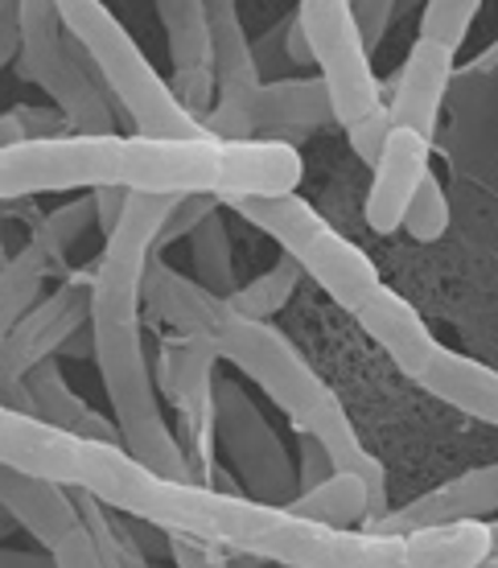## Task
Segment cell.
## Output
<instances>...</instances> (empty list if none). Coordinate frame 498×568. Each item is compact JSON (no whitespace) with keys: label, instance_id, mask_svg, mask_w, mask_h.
I'll return each instance as SVG.
<instances>
[{"label":"cell","instance_id":"obj_51","mask_svg":"<svg viewBox=\"0 0 498 568\" xmlns=\"http://www.w3.org/2000/svg\"><path fill=\"white\" fill-rule=\"evenodd\" d=\"M301 4H305V0H301Z\"/></svg>","mask_w":498,"mask_h":568},{"label":"cell","instance_id":"obj_16","mask_svg":"<svg viewBox=\"0 0 498 568\" xmlns=\"http://www.w3.org/2000/svg\"><path fill=\"white\" fill-rule=\"evenodd\" d=\"M301 182H305V161L297 144L276 136H243V141H223V170L214 199L223 206H235L243 199H281L297 194Z\"/></svg>","mask_w":498,"mask_h":568},{"label":"cell","instance_id":"obj_21","mask_svg":"<svg viewBox=\"0 0 498 568\" xmlns=\"http://www.w3.org/2000/svg\"><path fill=\"white\" fill-rule=\"evenodd\" d=\"M252 120H256V136H276V141L338 124L322 74H293V79H272V83L264 79L252 103Z\"/></svg>","mask_w":498,"mask_h":568},{"label":"cell","instance_id":"obj_41","mask_svg":"<svg viewBox=\"0 0 498 568\" xmlns=\"http://www.w3.org/2000/svg\"><path fill=\"white\" fill-rule=\"evenodd\" d=\"M170 552H173V560H177V568H227L223 548H214V544L177 540V536H173Z\"/></svg>","mask_w":498,"mask_h":568},{"label":"cell","instance_id":"obj_49","mask_svg":"<svg viewBox=\"0 0 498 568\" xmlns=\"http://www.w3.org/2000/svg\"><path fill=\"white\" fill-rule=\"evenodd\" d=\"M490 556H498V524H490Z\"/></svg>","mask_w":498,"mask_h":568},{"label":"cell","instance_id":"obj_32","mask_svg":"<svg viewBox=\"0 0 498 568\" xmlns=\"http://www.w3.org/2000/svg\"><path fill=\"white\" fill-rule=\"evenodd\" d=\"M91 223H95V199H91V190H87L83 199H74L71 206H62V211L50 214L42 227H38L33 243L58 264L62 252H71V243L83 240V231L91 227Z\"/></svg>","mask_w":498,"mask_h":568},{"label":"cell","instance_id":"obj_2","mask_svg":"<svg viewBox=\"0 0 498 568\" xmlns=\"http://www.w3.org/2000/svg\"><path fill=\"white\" fill-rule=\"evenodd\" d=\"M62 26L74 42L83 45L95 62L103 87L115 95L132 120V132L144 136H199L206 132L199 115H190L173 87L153 71L144 50L129 38V29L115 21V13L103 0H54Z\"/></svg>","mask_w":498,"mask_h":568},{"label":"cell","instance_id":"obj_46","mask_svg":"<svg viewBox=\"0 0 498 568\" xmlns=\"http://www.w3.org/2000/svg\"><path fill=\"white\" fill-rule=\"evenodd\" d=\"M0 568H58L54 552H26V548H0Z\"/></svg>","mask_w":498,"mask_h":568},{"label":"cell","instance_id":"obj_43","mask_svg":"<svg viewBox=\"0 0 498 568\" xmlns=\"http://www.w3.org/2000/svg\"><path fill=\"white\" fill-rule=\"evenodd\" d=\"M285 26L288 17L281 21V26L272 29L268 38H260V42H252V54H256V67L260 74L272 71V67H288V50H285Z\"/></svg>","mask_w":498,"mask_h":568},{"label":"cell","instance_id":"obj_17","mask_svg":"<svg viewBox=\"0 0 498 568\" xmlns=\"http://www.w3.org/2000/svg\"><path fill=\"white\" fill-rule=\"evenodd\" d=\"M370 190H367V227L375 235H392L404 227L408 202L433 173V141L413 129H392L384 141V153L370 165Z\"/></svg>","mask_w":498,"mask_h":568},{"label":"cell","instance_id":"obj_18","mask_svg":"<svg viewBox=\"0 0 498 568\" xmlns=\"http://www.w3.org/2000/svg\"><path fill=\"white\" fill-rule=\"evenodd\" d=\"M454 58L457 50H449V45L416 38L399 74L392 79L387 112H392L396 129H413L420 136H428V141L437 136L445 95H449V83H454Z\"/></svg>","mask_w":498,"mask_h":568},{"label":"cell","instance_id":"obj_14","mask_svg":"<svg viewBox=\"0 0 498 568\" xmlns=\"http://www.w3.org/2000/svg\"><path fill=\"white\" fill-rule=\"evenodd\" d=\"M87 440L71 428H58L38 413L0 404V466L58 483L67 490H83Z\"/></svg>","mask_w":498,"mask_h":568},{"label":"cell","instance_id":"obj_6","mask_svg":"<svg viewBox=\"0 0 498 568\" xmlns=\"http://www.w3.org/2000/svg\"><path fill=\"white\" fill-rule=\"evenodd\" d=\"M309 54L334 103V120L342 129L384 108V83L370 67V50L363 42L355 4L350 0H305L297 9Z\"/></svg>","mask_w":498,"mask_h":568},{"label":"cell","instance_id":"obj_35","mask_svg":"<svg viewBox=\"0 0 498 568\" xmlns=\"http://www.w3.org/2000/svg\"><path fill=\"white\" fill-rule=\"evenodd\" d=\"M392 129H396V124H392L387 103L379 108V112L363 115L358 124H350V129H346V136H350V149H355L358 161L375 165V161H379V153H384V141H387V132H392Z\"/></svg>","mask_w":498,"mask_h":568},{"label":"cell","instance_id":"obj_25","mask_svg":"<svg viewBox=\"0 0 498 568\" xmlns=\"http://www.w3.org/2000/svg\"><path fill=\"white\" fill-rule=\"evenodd\" d=\"M297 428L305 433H314L322 445H326L329 462L334 469H346V474H358V478H367L370 490H375V503H379V515H387V474H384V462L370 454L367 445L358 440L355 425H350V416L342 408V399L329 392L322 404H317L314 413L305 416Z\"/></svg>","mask_w":498,"mask_h":568},{"label":"cell","instance_id":"obj_45","mask_svg":"<svg viewBox=\"0 0 498 568\" xmlns=\"http://www.w3.org/2000/svg\"><path fill=\"white\" fill-rule=\"evenodd\" d=\"M83 440H103V445H124V433H120V425L115 420H108V416L100 413H87V420L79 428H74Z\"/></svg>","mask_w":498,"mask_h":568},{"label":"cell","instance_id":"obj_12","mask_svg":"<svg viewBox=\"0 0 498 568\" xmlns=\"http://www.w3.org/2000/svg\"><path fill=\"white\" fill-rule=\"evenodd\" d=\"M223 170V136H124V185L144 194H214Z\"/></svg>","mask_w":498,"mask_h":568},{"label":"cell","instance_id":"obj_42","mask_svg":"<svg viewBox=\"0 0 498 568\" xmlns=\"http://www.w3.org/2000/svg\"><path fill=\"white\" fill-rule=\"evenodd\" d=\"M129 185H100V190H91V199H95V223L103 231H112L120 223V214L129 206Z\"/></svg>","mask_w":498,"mask_h":568},{"label":"cell","instance_id":"obj_1","mask_svg":"<svg viewBox=\"0 0 498 568\" xmlns=\"http://www.w3.org/2000/svg\"><path fill=\"white\" fill-rule=\"evenodd\" d=\"M83 490L100 498L108 511L141 519L165 536L214 544L281 568H478L490 556L486 519L420 527L399 536L370 527H329L252 495L161 478L124 445L103 440H87Z\"/></svg>","mask_w":498,"mask_h":568},{"label":"cell","instance_id":"obj_19","mask_svg":"<svg viewBox=\"0 0 498 568\" xmlns=\"http://www.w3.org/2000/svg\"><path fill=\"white\" fill-rule=\"evenodd\" d=\"M498 511V462L478 469H466L461 478H449L437 490L404 503L399 511H387L379 519H370V531H420V527H441V524H461V519H486Z\"/></svg>","mask_w":498,"mask_h":568},{"label":"cell","instance_id":"obj_38","mask_svg":"<svg viewBox=\"0 0 498 568\" xmlns=\"http://www.w3.org/2000/svg\"><path fill=\"white\" fill-rule=\"evenodd\" d=\"M297 440H301V469H297V483L301 490H309V486L326 483L329 474H334V462H329L326 445L314 437V433H305L297 428Z\"/></svg>","mask_w":498,"mask_h":568},{"label":"cell","instance_id":"obj_48","mask_svg":"<svg viewBox=\"0 0 498 568\" xmlns=\"http://www.w3.org/2000/svg\"><path fill=\"white\" fill-rule=\"evenodd\" d=\"M474 71H498V42H490L482 50V58H478V67Z\"/></svg>","mask_w":498,"mask_h":568},{"label":"cell","instance_id":"obj_34","mask_svg":"<svg viewBox=\"0 0 498 568\" xmlns=\"http://www.w3.org/2000/svg\"><path fill=\"white\" fill-rule=\"evenodd\" d=\"M218 206H223V202L214 199V194H182L177 206H173V214H170V223H165V231H161L157 252L161 247H170L173 240H190V231L199 227L206 214L218 211Z\"/></svg>","mask_w":498,"mask_h":568},{"label":"cell","instance_id":"obj_23","mask_svg":"<svg viewBox=\"0 0 498 568\" xmlns=\"http://www.w3.org/2000/svg\"><path fill=\"white\" fill-rule=\"evenodd\" d=\"M0 511L13 515L17 527H26L42 548H54L62 536H71L79 519L74 490L33 474H21L13 466H0Z\"/></svg>","mask_w":498,"mask_h":568},{"label":"cell","instance_id":"obj_27","mask_svg":"<svg viewBox=\"0 0 498 568\" xmlns=\"http://www.w3.org/2000/svg\"><path fill=\"white\" fill-rule=\"evenodd\" d=\"M54 268V260L45 256L38 243L29 240L26 252H17L4 268H0V342L17 329V322L38 305L45 272Z\"/></svg>","mask_w":498,"mask_h":568},{"label":"cell","instance_id":"obj_29","mask_svg":"<svg viewBox=\"0 0 498 568\" xmlns=\"http://www.w3.org/2000/svg\"><path fill=\"white\" fill-rule=\"evenodd\" d=\"M297 284L301 264L293 256H281L264 276H256L252 284H240L227 297V310L235 317H247V322H272L288 305V297L297 293Z\"/></svg>","mask_w":498,"mask_h":568},{"label":"cell","instance_id":"obj_11","mask_svg":"<svg viewBox=\"0 0 498 568\" xmlns=\"http://www.w3.org/2000/svg\"><path fill=\"white\" fill-rule=\"evenodd\" d=\"M206 17H211L214 45V108L206 115V132L223 136V141L256 136L252 103H256L264 74H260L252 42L243 33L240 4L235 0H206Z\"/></svg>","mask_w":498,"mask_h":568},{"label":"cell","instance_id":"obj_47","mask_svg":"<svg viewBox=\"0 0 498 568\" xmlns=\"http://www.w3.org/2000/svg\"><path fill=\"white\" fill-rule=\"evenodd\" d=\"M26 141V129H21V120L13 112L0 115V149H9V144H21Z\"/></svg>","mask_w":498,"mask_h":568},{"label":"cell","instance_id":"obj_5","mask_svg":"<svg viewBox=\"0 0 498 568\" xmlns=\"http://www.w3.org/2000/svg\"><path fill=\"white\" fill-rule=\"evenodd\" d=\"M124 185V136L62 132L0 149V202Z\"/></svg>","mask_w":498,"mask_h":568},{"label":"cell","instance_id":"obj_40","mask_svg":"<svg viewBox=\"0 0 498 568\" xmlns=\"http://www.w3.org/2000/svg\"><path fill=\"white\" fill-rule=\"evenodd\" d=\"M21 54V0H0V71Z\"/></svg>","mask_w":498,"mask_h":568},{"label":"cell","instance_id":"obj_39","mask_svg":"<svg viewBox=\"0 0 498 568\" xmlns=\"http://www.w3.org/2000/svg\"><path fill=\"white\" fill-rule=\"evenodd\" d=\"M13 115L21 120V129H26V141H38V136H62V129H71V120L58 112V108H13Z\"/></svg>","mask_w":498,"mask_h":568},{"label":"cell","instance_id":"obj_31","mask_svg":"<svg viewBox=\"0 0 498 568\" xmlns=\"http://www.w3.org/2000/svg\"><path fill=\"white\" fill-rule=\"evenodd\" d=\"M482 9V0H425V13H420V38L428 42H441L449 50H461L470 38L474 17Z\"/></svg>","mask_w":498,"mask_h":568},{"label":"cell","instance_id":"obj_30","mask_svg":"<svg viewBox=\"0 0 498 568\" xmlns=\"http://www.w3.org/2000/svg\"><path fill=\"white\" fill-rule=\"evenodd\" d=\"M26 396H29V413H38L42 420H50V425H58V428H71V433L83 425L87 413H91L83 399L62 384V371H58L54 358H45V363H38V367L29 371Z\"/></svg>","mask_w":498,"mask_h":568},{"label":"cell","instance_id":"obj_10","mask_svg":"<svg viewBox=\"0 0 498 568\" xmlns=\"http://www.w3.org/2000/svg\"><path fill=\"white\" fill-rule=\"evenodd\" d=\"M218 351L214 342L194 338V334H177V338L161 342V387L170 392L177 420H182V449L190 457L194 483H202V474H211V445L218 437L214 428V384H218Z\"/></svg>","mask_w":498,"mask_h":568},{"label":"cell","instance_id":"obj_20","mask_svg":"<svg viewBox=\"0 0 498 568\" xmlns=\"http://www.w3.org/2000/svg\"><path fill=\"white\" fill-rule=\"evenodd\" d=\"M144 310L177 334H194L206 342L227 326L231 317L227 301L214 297L211 288H202L199 281L182 276L177 268H170L161 256L149 260V272H144Z\"/></svg>","mask_w":498,"mask_h":568},{"label":"cell","instance_id":"obj_7","mask_svg":"<svg viewBox=\"0 0 498 568\" xmlns=\"http://www.w3.org/2000/svg\"><path fill=\"white\" fill-rule=\"evenodd\" d=\"M211 342L227 363H235V371H243L252 384L268 392V399L293 420V428L329 396V387L309 367V358L301 355L272 322H247V317L231 313L227 326L218 329Z\"/></svg>","mask_w":498,"mask_h":568},{"label":"cell","instance_id":"obj_26","mask_svg":"<svg viewBox=\"0 0 498 568\" xmlns=\"http://www.w3.org/2000/svg\"><path fill=\"white\" fill-rule=\"evenodd\" d=\"M293 515H305L314 524L329 527H367L370 519H379V503H375V490H370L367 478L358 474H346V469H334L326 483L301 490L293 503H288Z\"/></svg>","mask_w":498,"mask_h":568},{"label":"cell","instance_id":"obj_36","mask_svg":"<svg viewBox=\"0 0 498 568\" xmlns=\"http://www.w3.org/2000/svg\"><path fill=\"white\" fill-rule=\"evenodd\" d=\"M50 552H54L58 568H108L100 556V544H95V536H91L83 524L74 527L71 536H62Z\"/></svg>","mask_w":498,"mask_h":568},{"label":"cell","instance_id":"obj_13","mask_svg":"<svg viewBox=\"0 0 498 568\" xmlns=\"http://www.w3.org/2000/svg\"><path fill=\"white\" fill-rule=\"evenodd\" d=\"M281 247H285V256L297 260L305 276H314L326 288L329 297H334V305H342V310L355 313L358 305H367L384 288L375 260L358 243L346 240L342 231L329 227L317 206H309L281 235Z\"/></svg>","mask_w":498,"mask_h":568},{"label":"cell","instance_id":"obj_37","mask_svg":"<svg viewBox=\"0 0 498 568\" xmlns=\"http://www.w3.org/2000/svg\"><path fill=\"white\" fill-rule=\"evenodd\" d=\"M350 4H355L363 42H367V50L375 54V45L387 38V26H392V17H396L399 0H350Z\"/></svg>","mask_w":498,"mask_h":568},{"label":"cell","instance_id":"obj_33","mask_svg":"<svg viewBox=\"0 0 498 568\" xmlns=\"http://www.w3.org/2000/svg\"><path fill=\"white\" fill-rule=\"evenodd\" d=\"M404 231L413 235L416 243H437L449 231V199H445L441 182L428 173L416 199L408 202V214H404Z\"/></svg>","mask_w":498,"mask_h":568},{"label":"cell","instance_id":"obj_9","mask_svg":"<svg viewBox=\"0 0 498 568\" xmlns=\"http://www.w3.org/2000/svg\"><path fill=\"white\" fill-rule=\"evenodd\" d=\"M95 268L74 272L67 284H58V293L38 301L33 310L17 322V329L0 342V404H13L29 413L26 375L45 358L62 355L71 346L74 334L91 326V297H95Z\"/></svg>","mask_w":498,"mask_h":568},{"label":"cell","instance_id":"obj_4","mask_svg":"<svg viewBox=\"0 0 498 568\" xmlns=\"http://www.w3.org/2000/svg\"><path fill=\"white\" fill-rule=\"evenodd\" d=\"M17 71L54 100L58 112L71 120V132H91V136L112 132V108L103 95L108 87L100 83V71L83 45L67 33L54 0H21Z\"/></svg>","mask_w":498,"mask_h":568},{"label":"cell","instance_id":"obj_3","mask_svg":"<svg viewBox=\"0 0 498 568\" xmlns=\"http://www.w3.org/2000/svg\"><path fill=\"white\" fill-rule=\"evenodd\" d=\"M95 334V367L112 399V416L124 433L129 449L141 466L157 469L173 483H194V469L185 457L182 440L170 433V420L161 416L157 387L149 375L141 351V322H115V317H91Z\"/></svg>","mask_w":498,"mask_h":568},{"label":"cell","instance_id":"obj_15","mask_svg":"<svg viewBox=\"0 0 498 568\" xmlns=\"http://www.w3.org/2000/svg\"><path fill=\"white\" fill-rule=\"evenodd\" d=\"M153 4L170 42L173 95L182 100L185 112L206 124L214 108V45L206 0H153Z\"/></svg>","mask_w":498,"mask_h":568},{"label":"cell","instance_id":"obj_22","mask_svg":"<svg viewBox=\"0 0 498 568\" xmlns=\"http://www.w3.org/2000/svg\"><path fill=\"white\" fill-rule=\"evenodd\" d=\"M355 317H358V326L384 346L387 358H392L413 384L425 375V367L433 363L437 346H441V342L433 338V329L425 326V317L416 313L413 301H404L396 288H387V284L367 301V305H358Z\"/></svg>","mask_w":498,"mask_h":568},{"label":"cell","instance_id":"obj_50","mask_svg":"<svg viewBox=\"0 0 498 568\" xmlns=\"http://www.w3.org/2000/svg\"><path fill=\"white\" fill-rule=\"evenodd\" d=\"M478 568H498V556H486V560Z\"/></svg>","mask_w":498,"mask_h":568},{"label":"cell","instance_id":"obj_8","mask_svg":"<svg viewBox=\"0 0 498 568\" xmlns=\"http://www.w3.org/2000/svg\"><path fill=\"white\" fill-rule=\"evenodd\" d=\"M214 428H218L231 466L240 469L247 495L260 503H276V507H288L301 495L297 466L288 457L285 440L276 437V428L260 416L252 396L235 379L214 384Z\"/></svg>","mask_w":498,"mask_h":568},{"label":"cell","instance_id":"obj_28","mask_svg":"<svg viewBox=\"0 0 498 568\" xmlns=\"http://www.w3.org/2000/svg\"><path fill=\"white\" fill-rule=\"evenodd\" d=\"M190 264H194V281L202 288H211L214 297L227 301L235 293V260H231L227 219L218 211L206 214L199 227L190 231Z\"/></svg>","mask_w":498,"mask_h":568},{"label":"cell","instance_id":"obj_24","mask_svg":"<svg viewBox=\"0 0 498 568\" xmlns=\"http://www.w3.org/2000/svg\"><path fill=\"white\" fill-rule=\"evenodd\" d=\"M416 384L425 387L428 396L457 408V413L474 416L482 425H498V371L478 363V358L457 355L449 346H437V355H433V363H428Z\"/></svg>","mask_w":498,"mask_h":568},{"label":"cell","instance_id":"obj_44","mask_svg":"<svg viewBox=\"0 0 498 568\" xmlns=\"http://www.w3.org/2000/svg\"><path fill=\"white\" fill-rule=\"evenodd\" d=\"M285 50H288V67H309V62H314V54H309V38H305V26H301L297 13H288Z\"/></svg>","mask_w":498,"mask_h":568}]
</instances>
